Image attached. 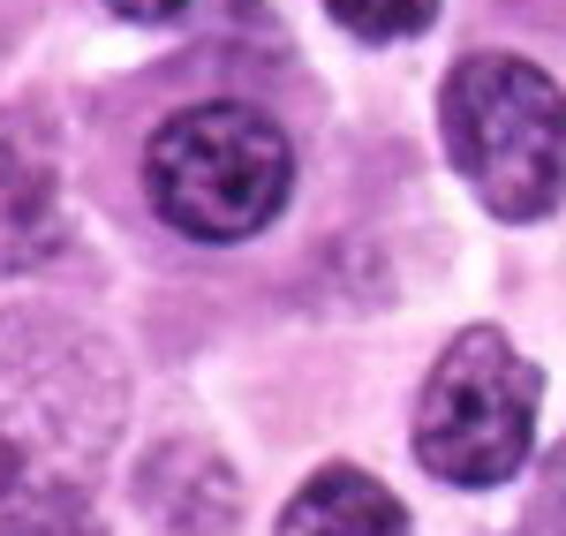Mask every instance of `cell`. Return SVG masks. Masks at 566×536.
Wrapping results in <instances>:
<instances>
[{
  "mask_svg": "<svg viewBox=\"0 0 566 536\" xmlns=\"http://www.w3.org/2000/svg\"><path fill=\"white\" fill-rule=\"evenodd\" d=\"M461 181L499 220H544L566 197V91L522 53H469L438 91Z\"/></svg>",
  "mask_w": 566,
  "mask_h": 536,
  "instance_id": "6da1fadb",
  "label": "cell"
},
{
  "mask_svg": "<svg viewBox=\"0 0 566 536\" xmlns=\"http://www.w3.org/2000/svg\"><path fill=\"white\" fill-rule=\"evenodd\" d=\"M295 181V144L287 129L242 106V98H205L159 122L144 144V189L159 220L189 242H242L258 234Z\"/></svg>",
  "mask_w": 566,
  "mask_h": 536,
  "instance_id": "7a4b0ae2",
  "label": "cell"
},
{
  "mask_svg": "<svg viewBox=\"0 0 566 536\" xmlns=\"http://www.w3.org/2000/svg\"><path fill=\"white\" fill-rule=\"evenodd\" d=\"M536 401H544V378L528 356H514V340L499 325L453 333V348L431 362L423 401H416L423 469L461 492L522 476L528 446H536Z\"/></svg>",
  "mask_w": 566,
  "mask_h": 536,
  "instance_id": "3957f363",
  "label": "cell"
},
{
  "mask_svg": "<svg viewBox=\"0 0 566 536\" xmlns=\"http://www.w3.org/2000/svg\"><path fill=\"white\" fill-rule=\"evenodd\" d=\"M61 234V159L31 114H0V272L39 265Z\"/></svg>",
  "mask_w": 566,
  "mask_h": 536,
  "instance_id": "277c9868",
  "label": "cell"
},
{
  "mask_svg": "<svg viewBox=\"0 0 566 536\" xmlns=\"http://www.w3.org/2000/svg\"><path fill=\"white\" fill-rule=\"evenodd\" d=\"M280 536H416V529H408V506L378 476L333 461V469H317L303 492L287 498Z\"/></svg>",
  "mask_w": 566,
  "mask_h": 536,
  "instance_id": "5b68a950",
  "label": "cell"
},
{
  "mask_svg": "<svg viewBox=\"0 0 566 536\" xmlns=\"http://www.w3.org/2000/svg\"><path fill=\"white\" fill-rule=\"evenodd\" d=\"M333 8V23H348L355 39H416L423 23L438 15V0H325Z\"/></svg>",
  "mask_w": 566,
  "mask_h": 536,
  "instance_id": "8992f818",
  "label": "cell"
},
{
  "mask_svg": "<svg viewBox=\"0 0 566 536\" xmlns=\"http://www.w3.org/2000/svg\"><path fill=\"white\" fill-rule=\"evenodd\" d=\"M106 8H114L122 23H167V15L189 8V0H106Z\"/></svg>",
  "mask_w": 566,
  "mask_h": 536,
  "instance_id": "52a82bcc",
  "label": "cell"
},
{
  "mask_svg": "<svg viewBox=\"0 0 566 536\" xmlns=\"http://www.w3.org/2000/svg\"><path fill=\"white\" fill-rule=\"evenodd\" d=\"M559 476H566V461H559Z\"/></svg>",
  "mask_w": 566,
  "mask_h": 536,
  "instance_id": "ba28073f",
  "label": "cell"
}]
</instances>
